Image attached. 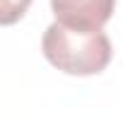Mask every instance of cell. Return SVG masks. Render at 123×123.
Returning <instances> with one entry per match:
<instances>
[{"label": "cell", "mask_w": 123, "mask_h": 123, "mask_svg": "<svg viewBox=\"0 0 123 123\" xmlns=\"http://www.w3.org/2000/svg\"><path fill=\"white\" fill-rule=\"evenodd\" d=\"M41 51L46 60L65 75H99L111 63V41L104 29L70 27L53 22L46 27L41 39Z\"/></svg>", "instance_id": "1"}, {"label": "cell", "mask_w": 123, "mask_h": 123, "mask_svg": "<svg viewBox=\"0 0 123 123\" xmlns=\"http://www.w3.org/2000/svg\"><path fill=\"white\" fill-rule=\"evenodd\" d=\"M29 5H31V0H0V22L5 27L15 24L17 19L24 17Z\"/></svg>", "instance_id": "3"}, {"label": "cell", "mask_w": 123, "mask_h": 123, "mask_svg": "<svg viewBox=\"0 0 123 123\" xmlns=\"http://www.w3.org/2000/svg\"><path fill=\"white\" fill-rule=\"evenodd\" d=\"M55 22L85 29H101L116 7V0H51Z\"/></svg>", "instance_id": "2"}]
</instances>
